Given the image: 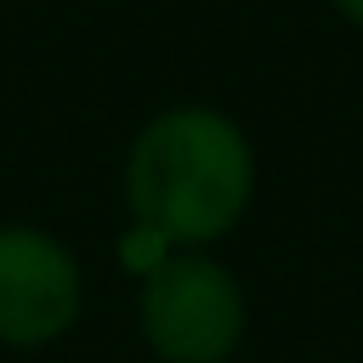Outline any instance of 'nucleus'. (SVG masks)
<instances>
[{"label": "nucleus", "mask_w": 363, "mask_h": 363, "mask_svg": "<svg viewBox=\"0 0 363 363\" xmlns=\"http://www.w3.org/2000/svg\"><path fill=\"white\" fill-rule=\"evenodd\" d=\"M125 199L130 216L164 233L176 250H204L244 221L255 199V147L221 108H164L130 142Z\"/></svg>", "instance_id": "nucleus-1"}, {"label": "nucleus", "mask_w": 363, "mask_h": 363, "mask_svg": "<svg viewBox=\"0 0 363 363\" xmlns=\"http://www.w3.org/2000/svg\"><path fill=\"white\" fill-rule=\"evenodd\" d=\"M142 335L164 363H227L244 340V289L204 250H170L142 278Z\"/></svg>", "instance_id": "nucleus-2"}, {"label": "nucleus", "mask_w": 363, "mask_h": 363, "mask_svg": "<svg viewBox=\"0 0 363 363\" xmlns=\"http://www.w3.org/2000/svg\"><path fill=\"white\" fill-rule=\"evenodd\" d=\"M170 250H176V244H170L164 233L142 227V221H136V227H130V233L119 238V261H125L130 272H142V278H147V272H153V267H159V261H164Z\"/></svg>", "instance_id": "nucleus-4"}, {"label": "nucleus", "mask_w": 363, "mask_h": 363, "mask_svg": "<svg viewBox=\"0 0 363 363\" xmlns=\"http://www.w3.org/2000/svg\"><path fill=\"white\" fill-rule=\"evenodd\" d=\"M329 11L340 23H352V28H363V0H329Z\"/></svg>", "instance_id": "nucleus-5"}, {"label": "nucleus", "mask_w": 363, "mask_h": 363, "mask_svg": "<svg viewBox=\"0 0 363 363\" xmlns=\"http://www.w3.org/2000/svg\"><path fill=\"white\" fill-rule=\"evenodd\" d=\"M79 318V267L40 227H0V340L45 346Z\"/></svg>", "instance_id": "nucleus-3"}]
</instances>
